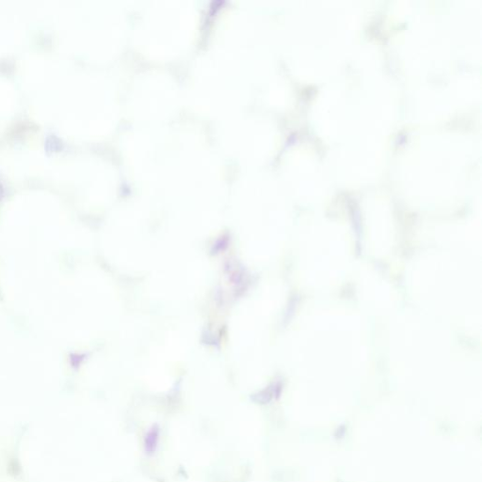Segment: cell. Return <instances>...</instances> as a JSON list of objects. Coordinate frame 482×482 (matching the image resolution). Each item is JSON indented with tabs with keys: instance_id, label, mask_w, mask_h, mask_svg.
<instances>
[{
	"instance_id": "6da1fadb",
	"label": "cell",
	"mask_w": 482,
	"mask_h": 482,
	"mask_svg": "<svg viewBox=\"0 0 482 482\" xmlns=\"http://www.w3.org/2000/svg\"><path fill=\"white\" fill-rule=\"evenodd\" d=\"M158 439H159V431L158 429H153L152 431L148 432L145 438V447L146 451H153L156 449V446L158 444Z\"/></svg>"
}]
</instances>
